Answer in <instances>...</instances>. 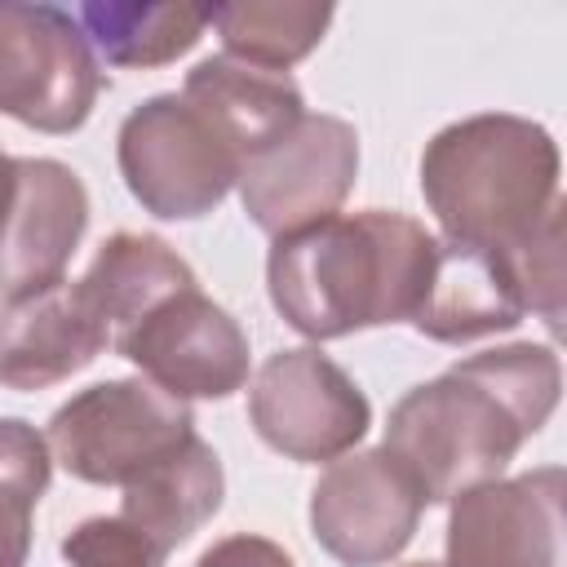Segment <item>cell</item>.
I'll list each match as a JSON object with an SVG mask.
<instances>
[{"mask_svg":"<svg viewBox=\"0 0 567 567\" xmlns=\"http://www.w3.org/2000/svg\"><path fill=\"white\" fill-rule=\"evenodd\" d=\"M62 558L71 567H164V549L146 540L133 523L120 514L111 518H84L62 536Z\"/></svg>","mask_w":567,"mask_h":567,"instance_id":"obj_23","label":"cell"},{"mask_svg":"<svg viewBox=\"0 0 567 567\" xmlns=\"http://www.w3.org/2000/svg\"><path fill=\"white\" fill-rule=\"evenodd\" d=\"M425 514L421 487L385 447H363L328 461L310 487V536L341 567L394 563Z\"/></svg>","mask_w":567,"mask_h":567,"instance_id":"obj_10","label":"cell"},{"mask_svg":"<svg viewBox=\"0 0 567 567\" xmlns=\"http://www.w3.org/2000/svg\"><path fill=\"white\" fill-rule=\"evenodd\" d=\"M434 248L439 235L408 213H332L270 244L266 292L306 341L408 323L425 297Z\"/></svg>","mask_w":567,"mask_h":567,"instance_id":"obj_1","label":"cell"},{"mask_svg":"<svg viewBox=\"0 0 567 567\" xmlns=\"http://www.w3.org/2000/svg\"><path fill=\"white\" fill-rule=\"evenodd\" d=\"M221 496H226L221 461L199 434H190L168 456L146 465L133 483H124L120 518L133 523L146 540H155L164 554H173L221 509Z\"/></svg>","mask_w":567,"mask_h":567,"instance_id":"obj_16","label":"cell"},{"mask_svg":"<svg viewBox=\"0 0 567 567\" xmlns=\"http://www.w3.org/2000/svg\"><path fill=\"white\" fill-rule=\"evenodd\" d=\"M403 567H443V563H403Z\"/></svg>","mask_w":567,"mask_h":567,"instance_id":"obj_27","label":"cell"},{"mask_svg":"<svg viewBox=\"0 0 567 567\" xmlns=\"http://www.w3.org/2000/svg\"><path fill=\"white\" fill-rule=\"evenodd\" d=\"M80 292L93 301V310L111 323V341L115 332L133 328L142 315H151L159 301L195 288V270L177 257V248H168L159 235H133L120 230L111 239H102L97 257L89 261V270L75 279Z\"/></svg>","mask_w":567,"mask_h":567,"instance_id":"obj_17","label":"cell"},{"mask_svg":"<svg viewBox=\"0 0 567 567\" xmlns=\"http://www.w3.org/2000/svg\"><path fill=\"white\" fill-rule=\"evenodd\" d=\"M111 346V323L93 310L80 284H58L0 315V385L49 390L84 372Z\"/></svg>","mask_w":567,"mask_h":567,"instance_id":"obj_13","label":"cell"},{"mask_svg":"<svg viewBox=\"0 0 567 567\" xmlns=\"http://www.w3.org/2000/svg\"><path fill=\"white\" fill-rule=\"evenodd\" d=\"M208 27L221 35L226 58L288 75L328 31L332 4L315 0H235V4H208Z\"/></svg>","mask_w":567,"mask_h":567,"instance_id":"obj_19","label":"cell"},{"mask_svg":"<svg viewBox=\"0 0 567 567\" xmlns=\"http://www.w3.org/2000/svg\"><path fill=\"white\" fill-rule=\"evenodd\" d=\"M558 168V142L545 124L483 111L425 142L421 195L443 239L505 252L563 199Z\"/></svg>","mask_w":567,"mask_h":567,"instance_id":"obj_2","label":"cell"},{"mask_svg":"<svg viewBox=\"0 0 567 567\" xmlns=\"http://www.w3.org/2000/svg\"><path fill=\"white\" fill-rule=\"evenodd\" d=\"M523 443L527 430L518 416L452 363L443 377L412 385L390 408L381 447L408 470L425 505H443L501 478Z\"/></svg>","mask_w":567,"mask_h":567,"instance_id":"obj_3","label":"cell"},{"mask_svg":"<svg viewBox=\"0 0 567 567\" xmlns=\"http://www.w3.org/2000/svg\"><path fill=\"white\" fill-rule=\"evenodd\" d=\"M563 221H567V204L558 199L514 248L501 252L509 275H514V288L523 297V310L540 315L554 337L563 332V297H567V279H563Z\"/></svg>","mask_w":567,"mask_h":567,"instance_id":"obj_21","label":"cell"},{"mask_svg":"<svg viewBox=\"0 0 567 567\" xmlns=\"http://www.w3.org/2000/svg\"><path fill=\"white\" fill-rule=\"evenodd\" d=\"M248 421L270 452L297 465H319L359 447L372 425V403L319 346H292L257 368Z\"/></svg>","mask_w":567,"mask_h":567,"instance_id":"obj_7","label":"cell"},{"mask_svg":"<svg viewBox=\"0 0 567 567\" xmlns=\"http://www.w3.org/2000/svg\"><path fill=\"white\" fill-rule=\"evenodd\" d=\"M465 377L483 381L514 416L518 425L532 434L545 430V421L558 408V390H563V363L554 354V346H536V341H514V346H496L483 354H470L456 363Z\"/></svg>","mask_w":567,"mask_h":567,"instance_id":"obj_20","label":"cell"},{"mask_svg":"<svg viewBox=\"0 0 567 567\" xmlns=\"http://www.w3.org/2000/svg\"><path fill=\"white\" fill-rule=\"evenodd\" d=\"M195 567H297L292 554L266 536H252V532H235V536H221L213 540Z\"/></svg>","mask_w":567,"mask_h":567,"instance_id":"obj_24","label":"cell"},{"mask_svg":"<svg viewBox=\"0 0 567 567\" xmlns=\"http://www.w3.org/2000/svg\"><path fill=\"white\" fill-rule=\"evenodd\" d=\"M97 93V53L66 9L0 0V115L62 137L93 115Z\"/></svg>","mask_w":567,"mask_h":567,"instance_id":"obj_6","label":"cell"},{"mask_svg":"<svg viewBox=\"0 0 567 567\" xmlns=\"http://www.w3.org/2000/svg\"><path fill=\"white\" fill-rule=\"evenodd\" d=\"M359 177V133L341 115H301L279 142L244 159V213L270 239L332 217Z\"/></svg>","mask_w":567,"mask_h":567,"instance_id":"obj_8","label":"cell"},{"mask_svg":"<svg viewBox=\"0 0 567 567\" xmlns=\"http://www.w3.org/2000/svg\"><path fill=\"white\" fill-rule=\"evenodd\" d=\"M115 354L128 359L151 385L190 399H230L248 385V332L208 292L186 288L142 315L133 328L115 332Z\"/></svg>","mask_w":567,"mask_h":567,"instance_id":"obj_9","label":"cell"},{"mask_svg":"<svg viewBox=\"0 0 567 567\" xmlns=\"http://www.w3.org/2000/svg\"><path fill=\"white\" fill-rule=\"evenodd\" d=\"M89 230V190L62 159H18V195L0 230V297L27 301L66 284Z\"/></svg>","mask_w":567,"mask_h":567,"instance_id":"obj_12","label":"cell"},{"mask_svg":"<svg viewBox=\"0 0 567 567\" xmlns=\"http://www.w3.org/2000/svg\"><path fill=\"white\" fill-rule=\"evenodd\" d=\"M190 434V403L164 394L146 377H120L71 394L49 416L44 439L71 478L93 487H124Z\"/></svg>","mask_w":567,"mask_h":567,"instance_id":"obj_4","label":"cell"},{"mask_svg":"<svg viewBox=\"0 0 567 567\" xmlns=\"http://www.w3.org/2000/svg\"><path fill=\"white\" fill-rule=\"evenodd\" d=\"M13 195H18V159H13L9 151H0V230H4V221H9Z\"/></svg>","mask_w":567,"mask_h":567,"instance_id":"obj_26","label":"cell"},{"mask_svg":"<svg viewBox=\"0 0 567 567\" xmlns=\"http://www.w3.org/2000/svg\"><path fill=\"white\" fill-rule=\"evenodd\" d=\"M31 554V514L0 501V567H27Z\"/></svg>","mask_w":567,"mask_h":567,"instance_id":"obj_25","label":"cell"},{"mask_svg":"<svg viewBox=\"0 0 567 567\" xmlns=\"http://www.w3.org/2000/svg\"><path fill=\"white\" fill-rule=\"evenodd\" d=\"M182 102L235 151L239 168L306 115V97L288 75L244 66L226 53L204 58L186 71Z\"/></svg>","mask_w":567,"mask_h":567,"instance_id":"obj_15","label":"cell"},{"mask_svg":"<svg viewBox=\"0 0 567 567\" xmlns=\"http://www.w3.org/2000/svg\"><path fill=\"white\" fill-rule=\"evenodd\" d=\"M563 558V470L540 465L518 478L470 487L447 509L443 567H558Z\"/></svg>","mask_w":567,"mask_h":567,"instance_id":"obj_11","label":"cell"},{"mask_svg":"<svg viewBox=\"0 0 567 567\" xmlns=\"http://www.w3.org/2000/svg\"><path fill=\"white\" fill-rule=\"evenodd\" d=\"M75 22L111 66H137V71L177 62L208 31L199 4H137V0H89L80 4Z\"/></svg>","mask_w":567,"mask_h":567,"instance_id":"obj_18","label":"cell"},{"mask_svg":"<svg viewBox=\"0 0 567 567\" xmlns=\"http://www.w3.org/2000/svg\"><path fill=\"white\" fill-rule=\"evenodd\" d=\"M49 478H53L49 439L22 416H0V501L31 514L49 492Z\"/></svg>","mask_w":567,"mask_h":567,"instance_id":"obj_22","label":"cell"},{"mask_svg":"<svg viewBox=\"0 0 567 567\" xmlns=\"http://www.w3.org/2000/svg\"><path fill=\"white\" fill-rule=\"evenodd\" d=\"M115 164L128 195L159 221L208 217L239 177L235 151L182 102V93H155L124 115Z\"/></svg>","mask_w":567,"mask_h":567,"instance_id":"obj_5","label":"cell"},{"mask_svg":"<svg viewBox=\"0 0 567 567\" xmlns=\"http://www.w3.org/2000/svg\"><path fill=\"white\" fill-rule=\"evenodd\" d=\"M523 315H527L523 297L501 252L470 248V244L439 235L425 297L416 315L408 319L421 337L461 346V341H478L492 332H509L523 323Z\"/></svg>","mask_w":567,"mask_h":567,"instance_id":"obj_14","label":"cell"}]
</instances>
